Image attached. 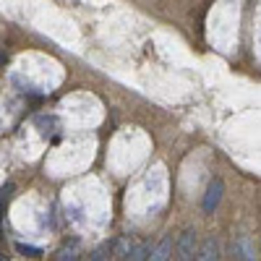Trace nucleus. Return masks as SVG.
Segmentation results:
<instances>
[{
	"mask_svg": "<svg viewBox=\"0 0 261 261\" xmlns=\"http://www.w3.org/2000/svg\"><path fill=\"white\" fill-rule=\"evenodd\" d=\"M222 193H225V186H222V180H212L209 183V188H206V193H204V212L206 214H212L217 206H220V201H222Z\"/></svg>",
	"mask_w": 261,
	"mask_h": 261,
	"instance_id": "obj_1",
	"label": "nucleus"
},
{
	"mask_svg": "<svg viewBox=\"0 0 261 261\" xmlns=\"http://www.w3.org/2000/svg\"><path fill=\"white\" fill-rule=\"evenodd\" d=\"M196 256V232L193 230H183L178 238V258L191 261Z\"/></svg>",
	"mask_w": 261,
	"mask_h": 261,
	"instance_id": "obj_2",
	"label": "nucleus"
},
{
	"mask_svg": "<svg viewBox=\"0 0 261 261\" xmlns=\"http://www.w3.org/2000/svg\"><path fill=\"white\" fill-rule=\"evenodd\" d=\"M232 253H235V258H241V261H253L256 258V248L251 243V238L248 235H238L232 241Z\"/></svg>",
	"mask_w": 261,
	"mask_h": 261,
	"instance_id": "obj_3",
	"label": "nucleus"
},
{
	"mask_svg": "<svg viewBox=\"0 0 261 261\" xmlns=\"http://www.w3.org/2000/svg\"><path fill=\"white\" fill-rule=\"evenodd\" d=\"M170 256H172V238L165 235L162 241L149 251V258H151V261H167Z\"/></svg>",
	"mask_w": 261,
	"mask_h": 261,
	"instance_id": "obj_4",
	"label": "nucleus"
},
{
	"mask_svg": "<svg viewBox=\"0 0 261 261\" xmlns=\"http://www.w3.org/2000/svg\"><path fill=\"white\" fill-rule=\"evenodd\" d=\"M196 258H201V261H217V258H220V243H217L214 238H206V241L201 243V248L196 251Z\"/></svg>",
	"mask_w": 261,
	"mask_h": 261,
	"instance_id": "obj_5",
	"label": "nucleus"
},
{
	"mask_svg": "<svg viewBox=\"0 0 261 261\" xmlns=\"http://www.w3.org/2000/svg\"><path fill=\"white\" fill-rule=\"evenodd\" d=\"M149 243H136L134 241V246H130V251H128V256L125 258H130V261H144V258H149Z\"/></svg>",
	"mask_w": 261,
	"mask_h": 261,
	"instance_id": "obj_6",
	"label": "nucleus"
},
{
	"mask_svg": "<svg viewBox=\"0 0 261 261\" xmlns=\"http://www.w3.org/2000/svg\"><path fill=\"white\" fill-rule=\"evenodd\" d=\"M130 246H134V238L125 235V238H120V241H115V243H113V253H115V256H120V258H125V256H128V251H130Z\"/></svg>",
	"mask_w": 261,
	"mask_h": 261,
	"instance_id": "obj_7",
	"label": "nucleus"
},
{
	"mask_svg": "<svg viewBox=\"0 0 261 261\" xmlns=\"http://www.w3.org/2000/svg\"><path fill=\"white\" fill-rule=\"evenodd\" d=\"M58 258H60V261H65V258L73 261V258H79V256H76V248H63V251L58 253Z\"/></svg>",
	"mask_w": 261,
	"mask_h": 261,
	"instance_id": "obj_8",
	"label": "nucleus"
},
{
	"mask_svg": "<svg viewBox=\"0 0 261 261\" xmlns=\"http://www.w3.org/2000/svg\"><path fill=\"white\" fill-rule=\"evenodd\" d=\"M18 251H21V253H29V256H39V253H42L39 248H34V246H24V243H18Z\"/></svg>",
	"mask_w": 261,
	"mask_h": 261,
	"instance_id": "obj_9",
	"label": "nucleus"
}]
</instances>
